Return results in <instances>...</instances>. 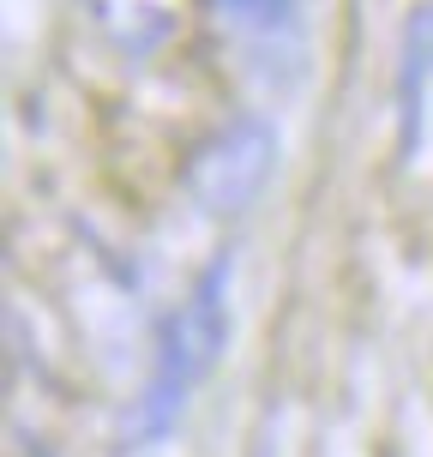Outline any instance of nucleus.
<instances>
[{
    "label": "nucleus",
    "mask_w": 433,
    "mask_h": 457,
    "mask_svg": "<svg viewBox=\"0 0 433 457\" xmlns=\"http://www.w3.org/2000/svg\"><path fill=\"white\" fill-rule=\"evenodd\" d=\"M289 6L296 0H217V12L235 24H259V30H277V24H289Z\"/></svg>",
    "instance_id": "4"
},
{
    "label": "nucleus",
    "mask_w": 433,
    "mask_h": 457,
    "mask_svg": "<svg viewBox=\"0 0 433 457\" xmlns=\"http://www.w3.org/2000/svg\"><path fill=\"white\" fill-rule=\"evenodd\" d=\"M433 79V6H421L404 30V72H397V114H404V145H415L421 127V96Z\"/></svg>",
    "instance_id": "3"
},
{
    "label": "nucleus",
    "mask_w": 433,
    "mask_h": 457,
    "mask_svg": "<svg viewBox=\"0 0 433 457\" xmlns=\"http://www.w3.org/2000/svg\"><path fill=\"white\" fill-rule=\"evenodd\" d=\"M271 162H277V127L265 114H241L235 127H223L199 151L193 193L205 211H247L271 181Z\"/></svg>",
    "instance_id": "2"
},
{
    "label": "nucleus",
    "mask_w": 433,
    "mask_h": 457,
    "mask_svg": "<svg viewBox=\"0 0 433 457\" xmlns=\"http://www.w3.org/2000/svg\"><path fill=\"white\" fill-rule=\"evenodd\" d=\"M229 349V265L217 259L199 289L181 301V313L162 325L157 337V367H151V386L138 391L133 415H127V439L151 445L181 421L187 397L205 386V373L217 367V355Z\"/></svg>",
    "instance_id": "1"
}]
</instances>
